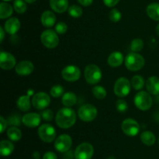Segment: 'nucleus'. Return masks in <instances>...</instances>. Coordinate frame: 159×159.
<instances>
[{"label": "nucleus", "mask_w": 159, "mask_h": 159, "mask_svg": "<svg viewBox=\"0 0 159 159\" xmlns=\"http://www.w3.org/2000/svg\"><path fill=\"white\" fill-rule=\"evenodd\" d=\"M55 121L60 128L68 129L75 123L76 114L71 108H63L57 112L55 117Z\"/></svg>", "instance_id": "1"}, {"label": "nucleus", "mask_w": 159, "mask_h": 159, "mask_svg": "<svg viewBox=\"0 0 159 159\" xmlns=\"http://www.w3.org/2000/svg\"><path fill=\"white\" fill-rule=\"evenodd\" d=\"M124 62L127 70L135 72L141 70L144 67L145 61L141 55L138 52H131L126 56Z\"/></svg>", "instance_id": "2"}, {"label": "nucleus", "mask_w": 159, "mask_h": 159, "mask_svg": "<svg viewBox=\"0 0 159 159\" xmlns=\"http://www.w3.org/2000/svg\"><path fill=\"white\" fill-rule=\"evenodd\" d=\"M85 79L88 84H96L102 79V71L98 65L95 64H89L86 65L84 71Z\"/></svg>", "instance_id": "3"}, {"label": "nucleus", "mask_w": 159, "mask_h": 159, "mask_svg": "<svg viewBox=\"0 0 159 159\" xmlns=\"http://www.w3.org/2000/svg\"><path fill=\"white\" fill-rule=\"evenodd\" d=\"M152 100L151 94L148 92L142 91L138 92L134 96V104L138 109L141 111H147L152 106Z\"/></svg>", "instance_id": "4"}, {"label": "nucleus", "mask_w": 159, "mask_h": 159, "mask_svg": "<svg viewBox=\"0 0 159 159\" xmlns=\"http://www.w3.org/2000/svg\"><path fill=\"white\" fill-rule=\"evenodd\" d=\"M40 41L46 48L53 49L59 44V37L57 33L54 30L48 29L43 31L40 35Z\"/></svg>", "instance_id": "5"}, {"label": "nucleus", "mask_w": 159, "mask_h": 159, "mask_svg": "<svg viewBox=\"0 0 159 159\" xmlns=\"http://www.w3.org/2000/svg\"><path fill=\"white\" fill-rule=\"evenodd\" d=\"M79 118L84 122H92L98 115L97 108L91 104H85L81 106L78 111Z\"/></svg>", "instance_id": "6"}, {"label": "nucleus", "mask_w": 159, "mask_h": 159, "mask_svg": "<svg viewBox=\"0 0 159 159\" xmlns=\"http://www.w3.org/2000/svg\"><path fill=\"white\" fill-rule=\"evenodd\" d=\"M131 83L127 77H120L116 80L114 84V93L120 98L127 96L130 91Z\"/></svg>", "instance_id": "7"}, {"label": "nucleus", "mask_w": 159, "mask_h": 159, "mask_svg": "<svg viewBox=\"0 0 159 159\" xmlns=\"http://www.w3.org/2000/svg\"><path fill=\"white\" fill-rule=\"evenodd\" d=\"M94 154V147L87 142L80 143L75 151V159H92Z\"/></svg>", "instance_id": "8"}, {"label": "nucleus", "mask_w": 159, "mask_h": 159, "mask_svg": "<svg viewBox=\"0 0 159 159\" xmlns=\"http://www.w3.org/2000/svg\"><path fill=\"white\" fill-rule=\"evenodd\" d=\"M56 131L54 126L45 123L41 125L38 129V135L40 140L45 143H51L56 139Z\"/></svg>", "instance_id": "9"}, {"label": "nucleus", "mask_w": 159, "mask_h": 159, "mask_svg": "<svg viewBox=\"0 0 159 159\" xmlns=\"http://www.w3.org/2000/svg\"><path fill=\"white\" fill-rule=\"evenodd\" d=\"M61 76L65 80L68 82H75L80 78L81 70L77 65H67L62 70Z\"/></svg>", "instance_id": "10"}, {"label": "nucleus", "mask_w": 159, "mask_h": 159, "mask_svg": "<svg viewBox=\"0 0 159 159\" xmlns=\"http://www.w3.org/2000/svg\"><path fill=\"white\" fill-rule=\"evenodd\" d=\"M51 103L50 96L45 92H38L32 98V104L35 108L39 110H44Z\"/></svg>", "instance_id": "11"}, {"label": "nucleus", "mask_w": 159, "mask_h": 159, "mask_svg": "<svg viewBox=\"0 0 159 159\" xmlns=\"http://www.w3.org/2000/svg\"><path fill=\"white\" fill-rule=\"evenodd\" d=\"M121 129L124 133L128 137H135L139 132L140 126L136 120L133 118H127L123 121Z\"/></svg>", "instance_id": "12"}, {"label": "nucleus", "mask_w": 159, "mask_h": 159, "mask_svg": "<svg viewBox=\"0 0 159 159\" xmlns=\"http://www.w3.org/2000/svg\"><path fill=\"white\" fill-rule=\"evenodd\" d=\"M72 145V139L68 134H61L55 139L54 148L61 153L68 151Z\"/></svg>", "instance_id": "13"}, {"label": "nucleus", "mask_w": 159, "mask_h": 159, "mask_svg": "<svg viewBox=\"0 0 159 159\" xmlns=\"http://www.w3.org/2000/svg\"><path fill=\"white\" fill-rule=\"evenodd\" d=\"M16 61L13 55L7 51H1L0 53V66L2 70H10L16 67Z\"/></svg>", "instance_id": "14"}, {"label": "nucleus", "mask_w": 159, "mask_h": 159, "mask_svg": "<svg viewBox=\"0 0 159 159\" xmlns=\"http://www.w3.org/2000/svg\"><path fill=\"white\" fill-rule=\"evenodd\" d=\"M40 121H41V115L35 112L26 113L22 117V123L27 127H37L40 125Z\"/></svg>", "instance_id": "15"}, {"label": "nucleus", "mask_w": 159, "mask_h": 159, "mask_svg": "<svg viewBox=\"0 0 159 159\" xmlns=\"http://www.w3.org/2000/svg\"><path fill=\"white\" fill-rule=\"evenodd\" d=\"M16 73L20 76H28L34 72V65L27 60L21 61L15 67Z\"/></svg>", "instance_id": "16"}, {"label": "nucleus", "mask_w": 159, "mask_h": 159, "mask_svg": "<svg viewBox=\"0 0 159 159\" xmlns=\"http://www.w3.org/2000/svg\"><path fill=\"white\" fill-rule=\"evenodd\" d=\"M20 28V21L16 17H11L8 19L4 25V30L9 34L13 35L16 34Z\"/></svg>", "instance_id": "17"}, {"label": "nucleus", "mask_w": 159, "mask_h": 159, "mask_svg": "<svg viewBox=\"0 0 159 159\" xmlns=\"http://www.w3.org/2000/svg\"><path fill=\"white\" fill-rule=\"evenodd\" d=\"M146 88L148 92L151 94H159V77L158 76H151L146 81Z\"/></svg>", "instance_id": "18"}, {"label": "nucleus", "mask_w": 159, "mask_h": 159, "mask_svg": "<svg viewBox=\"0 0 159 159\" xmlns=\"http://www.w3.org/2000/svg\"><path fill=\"white\" fill-rule=\"evenodd\" d=\"M50 6L53 11L63 13L68 9V0H50Z\"/></svg>", "instance_id": "19"}, {"label": "nucleus", "mask_w": 159, "mask_h": 159, "mask_svg": "<svg viewBox=\"0 0 159 159\" xmlns=\"http://www.w3.org/2000/svg\"><path fill=\"white\" fill-rule=\"evenodd\" d=\"M41 23L45 27H51L56 22V16L53 12L46 10L41 15Z\"/></svg>", "instance_id": "20"}, {"label": "nucleus", "mask_w": 159, "mask_h": 159, "mask_svg": "<svg viewBox=\"0 0 159 159\" xmlns=\"http://www.w3.org/2000/svg\"><path fill=\"white\" fill-rule=\"evenodd\" d=\"M124 60L125 59L122 53L120 51H114V52H112L109 56L108 64L111 67L116 68L122 65Z\"/></svg>", "instance_id": "21"}, {"label": "nucleus", "mask_w": 159, "mask_h": 159, "mask_svg": "<svg viewBox=\"0 0 159 159\" xmlns=\"http://www.w3.org/2000/svg\"><path fill=\"white\" fill-rule=\"evenodd\" d=\"M30 94H32V92L26 95L20 96L17 100L16 105L22 112H27L30 108Z\"/></svg>", "instance_id": "22"}, {"label": "nucleus", "mask_w": 159, "mask_h": 159, "mask_svg": "<svg viewBox=\"0 0 159 159\" xmlns=\"http://www.w3.org/2000/svg\"><path fill=\"white\" fill-rule=\"evenodd\" d=\"M14 150V145L11 141L7 140H2L0 143V154L3 157L9 156Z\"/></svg>", "instance_id": "23"}, {"label": "nucleus", "mask_w": 159, "mask_h": 159, "mask_svg": "<svg viewBox=\"0 0 159 159\" xmlns=\"http://www.w3.org/2000/svg\"><path fill=\"white\" fill-rule=\"evenodd\" d=\"M148 16L150 17L152 20L155 21H159V3L153 2L149 4L147 6L146 9Z\"/></svg>", "instance_id": "24"}, {"label": "nucleus", "mask_w": 159, "mask_h": 159, "mask_svg": "<svg viewBox=\"0 0 159 159\" xmlns=\"http://www.w3.org/2000/svg\"><path fill=\"white\" fill-rule=\"evenodd\" d=\"M61 101L62 104L65 107L70 108L76 104V102H77V97H76V95L73 92H66L62 96Z\"/></svg>", "instance_id": "25"}, {"label": "nucleus", "mask_w": 159, "mask_h": 159, "mask_svg": "<svg viewBox=\"0 0 159 159\" xmlns=\"http://www.w3.org/2000/svg\"><path fill=\"white\" fill-rule=\"evenodd\" d=\"M12 12H13V8L10 4L6 2H2L0 3V18L2 20L10 17Z\"/></svg>", "instance_id": "26"}, {"label": "nucleus", "mask_w": 159, "mask_h": 159, "mask_svg": "<svg viewBox=\"0 0 159 159\" xmlns=\"http://www.w3.org/2000/svg\"><path fill=\"white\" fill-rule=\"evenodd\" d=\"M141 140L144 144L147 146H152L156 141L155 134L151 131H144L141 134Z\"/></svg>", "instance_id": "27"}, {"label": "nucleus", "mask_w": 159, "mask_h": 159, "mask_svg": "<svg viewBox=\"0 0 159 159\" xmlns=\"http://www.w3.org/2000/svg\"><path fill=\"white\" fill-rule=\"evenodd\" d=\"M7 136L12 141H18L21 139L22 132L16 126H11L7 130Z\"/></svg>", "instance_id": "28"}, {"label": "nucleus", "mask_w": 159, "mask_h": 159, "mask_svg": "<svg viewBox=\"0 0 159 159\" xmlns=\"http://www.w3.org/2000/svg\"><path fill=\"white\" fill-rule=\"evenodd\" d=\"M92 92H93V94L94 95L95 98L99 100L104 99L107 94V90L102 86H94L92 88Z\"/></svg>", "instance_id": "29"}, {"label": "nucleus", "mask_w": 159, "mask_h": 159, "mask_svg": "<svg viewBox=\"0 0 159 159\" xmlns=\"http://www.w3.org/2000/svg\"><path fill=\"white\" fill-rule=\"evenodd\" d=\"M131 86L135 90H141L144 86V79L139 75L134 76L131 79Z\"/></svg>", "instance_id": "30"}, {"label": "nucleus", "mask_w": 159, "mask_h": 159, "mask_svg": "<svg viewBox=\"0 0 159 159\" xmlns=\"http://www.w3.org/2000/svg\"><path fill=\"white\" fill-rule=\"evenodd\" d=\"M13 9L17 13H24L27 9L26 2L24 0H15L13 2Z\"/></svg>", "instance_id": "31"}, {"label": "nucleus", "mask_w": 159, "mask_h": 159, "mask_svg": "<svg viewBox=\"0 0 159 159\" xmlns=\"http://www.w3.org/2000/svg\"><path fill=\"white\" fill-rule=\"evenodd\" d=\"M68 14L74 18H79V17H82V9L77 5L70 6L68 9Z\"/></svg>", "instance_id": "32"}, {"label": "nucleus", "mask_w": 159, "mask_h": 159, "mask_svg": "<svg viewBox=\"0 0 159 159\" xmlns=\"http://www.w3.org/2000/svg\"><path fill=\"white\" fill-rule=\"evenodd\" d=\"M144 48V41L140 38L134 39L130 44V49L133 52H138Z\"/></svg>", "instance_id": "33"}, {"label": "nucleus", "mask_w": 159, "mask_h": 159, "mask_svg": "<svg viewBox=\"0 0 159 159\" xmlns=\"http://www.w3.org/2000/svg\"><path fill=\"white\" fill-rule=\"evenodd\" d=\"M64 91H65V89L62 87L61 85H54L51 87V91H50V94H51V96L53 98H60V97L63 96L64 95Z\"/></svg>", "instance_id": "34"}, {"label": "nucleus", "mask_w": 159, "mask_h": 159, "mask_svg": "<svg viewBox=\"0 0 159 159\" xmlns=\"http://www.w3.org/2000/svg\"><path fill=\"white\" fill-rule=\"evenodd\" d=\"M121 17H122V14L117 9H113L109 13V18L113 23L119 22L121 20Z\"/></svg>", "instance_id": "35"}, {"label": "nucleus", "mask_w": 159, "mask_h": 159, "mask_svg": "<svg viewBox=\"0 0 159 159\" xmlns=\"http://www.w3.org/2000/svg\"><path fill=\"white\" fill-rule=\"evenodd\" d=\"M116 110L121 113H124L128 109V104L127 101L124 99H118L116 102Z\"/></svg>", "instance_id": "36"}, {"label": "nucleus", "mask_w": 159, "mask_h": 159, "mask_svg": "<svg viewBox=\"0 0 159 159\" xmlns=\"http://www.w3.org/2000/svg\"><path fill=\"white\" fill-rule=\"evenodd\" d=\"M7 122H8V124L10 125V126H20V124H21L22 119L20 118V115H16V114H14V115H11V116L9 117Z\"/></svg>", "instance_id": "37"}, {"label": "nucleus", "mask_w": 159, "mask_h": 159, "mask_svg": "<svg viewBox=\"0 0 159 159\" xmlns=\"http://www.w3.org/2000/svg\"><path fill=\"white\" fill-rule=\"evenodd\" d=\"M68 31V25L65 22H59L55 26V31L59 34H63Z\"/></svg>", "instance_id": "38"}, {"label": "nucleus", "mask_w": 159, "mask_h": 159, "mask_svg": "<svg viewBox=\"0 0 159 159\" xmlns=\"http://www.w3.org/2000/svg\"><path fill=\"white\" fill-rule=\"evenodd\" d=\"M41 117L45 121H51L54 118V112L51 109H45L41 112Z\"/></svg>", "instance_id": "39"}, {"label": "nucleus", "mask_w": 159, "mask_h": 159, "mask_svg": "<svg viewBox=\"0 0 159 159\" xmlns=\"http://www.w3.org/2000/svg\"><path fill=\"white\" fill-rule=\"evenodd\" d=\"M120 0H103V3L107 6V7H114L115 6L119 3Z\"/></svg>", "instance_id": "40"}, {"label": "nucleus", "mask_w": 159, "mask_h": 159, "mask_svg": "<svg viewBox=\"0 0 159 159\" xmlns=\"http://www.w3.org/2000/svg\"><path fill=\"white\" fill-rule=\"evenodd\" d=\"M43 159H57V154L53 151H48L43 156Z\"/></svg>", "instance_id": "41"}, {"label": "nucleus", "mask_w": 159, "mask_h": 159, "mask_svg": "<svg viewBox=\"0 0 159 159\" xmlns=\"http://www.w3.org/2000/svg\"><path fill=\"white\" fill-rule=\"evenodd\" d=\"M0 124H1V130H0V132L2 133V132L6 130L8 125L7 120L5 119L3 116H0Z\"/></svg>", "instance_id": "42"}, {"label": "nucleus", "mask_w": 159, "mask_h": 159, "mask_svg": "<svg viewBox=\"0 0 159 159\" xmlns=\"http://www.w3.org/2000/svg\"><path fill=\"white\" fill-rule=\"evenodd\" d=\"M78 2L83 6H89L93 4V0H78Z\"/></svg>", "instance_id": "43"}, {"label": "nucleus", "mask_w": 159, "mask_h": 159, "mask_svg": "<svg viewBox=\"0 0 159 159\" xmlns=\"http://www.w3.org/2000/svg\"><path fill=\"white\" fill-rule=\"evenodd\" d=\"M65 157L67 159H72L75 157V152L73 153L72 151H68L67 152H65Z\"/></svg>", "instance_id": "44"}, {"label": "nucleus", "mask_w": 159, "mask_h": 159, "mask_svg": "<svg viewBox=\"0 0 159 159\" xmlns=\"http://www.w3.org/2000/svg\"><path fill=\"white\" fill-rule=\"evenodd\" d=\"M4 31H5V30L3 29V28L1 26V27H0V33H1V36H0V39H1V42H2L3 39H4V37H5Z\"/></svg>", "instance_id": "45"}, {"label": "nucleus", "mask_w": 159, "mask_h": 159, "mask_svg": "<svg viewBox=\"0 0 159 159\" xmlns=\"http://www.w3.org/2000/svg\"><path fill=\"white\" fill-rule=\"evenodd\" d=\"M34 157L35 159H39V157H40V154H39L38 152H35L34 154Z\"/></svg>", "instance_id": "46"}, {"label": "nucleus", "mask_w": 159, "mask_h": 159, "mask_svg": "<svg viewBox=\"0 0 159 159\" xmlns=\"http://www.w3.org/2000/svg\"><path fill=\"white\" fill-rule=\"evenodd\" d=\"M24 1L26 2V3H30H30L35 2L37 1V0H24Z\"/></svg>", "instance_id": "47"}, {"label": "nucleus", "mask_w": 159, "mask_h": 159, "mask_svg": "<svg viewBox=\"0 0 159 159\" xmlns=\"http://www.w3.org/2000/svg\"><path fill=\"white\" fill-rule=\"evenodd\" d=\"M155 30H156V34L159 36V23H158V25L156 26V29Z\"/></svg>", "instance_id": "48"}, {"label": "nucleus", "mask_w": 159, "mask_h": 159, "mask_svg": "<svg viewBox=\"0 0 159 159\" xmlns=\"http://www.w3.org/2000/svg\"><path fill=\"white\" fill-rule=\"evenodd\" d=\"M4 2H9V1H12V0H2Z\"/></svg>", "instance_id": "49"}, {"label": "nucleus", "mask_w": 159, "mask_h": 159, "mask_svg": "<svg viewBox=\"0 0 159 159\" xmlns=\"http://www.w3.org/2000/svg\"><path fill=\"white\" fill-rule=\"evenodd\" d=\"M158 143H159V139H158Z\"/></svg>", "instance_id": "50"}, {"label": "nucleus", "mask_w": 159, "mask_h": 159, "mask_svg": "<svg viewBox=\"0 0 159 159\" xmlns=\"http://www.w3.org/2000/svg\"><path fill=\"white\" fill-rule=\"evenodd\" d=\"M65 159H67V158H65Z\"/></svg>", "instance_id": "51"}]
</instances>
